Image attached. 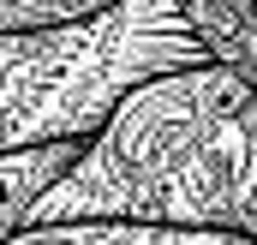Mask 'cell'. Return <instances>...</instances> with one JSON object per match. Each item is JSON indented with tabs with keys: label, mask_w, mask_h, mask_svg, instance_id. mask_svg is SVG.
Returning a JSON list of instances; mask_svg holds the SVG:
<instances>
[{
	"label": "cell",
	"mask_w": 257,
	"mask_h": 245,
	"mask_svg": "<svg viewBox=\"0 0 257 245\" xmlns=\"http://www.w3.org/2000/svg\"><path fill=\"white\" fill-rule=\"evenodd\" d=\"M168 221L215 245L257 239V84L233 60L138 78L42 191L36 221Z\"/></svg>",
	"instance_id": "1"
},
{
	"label": "cell",
	"mask_w": 257,
	"mask_h": 245,
	"mask_svg": "<svg viewBox=\"0 0 257 245\" xmlns=\"http://www.w3.org/2000/svg\"><path fill=\"white\" fill-rule=\"evenodd\" d=\"M215 60L186 0H114L96 18L0 30V150L90 138L138 78Z\"/></svg>",
	"instance_id": "2"
},
{
	"label": "cell",
	"mask_w": 257,
	"mask_h": 245,
	"mask_svg": "<svg viewBox=\"0 0 257 245\" xmlns=\"http://www.w3.org/2000/svg\"><path fill=\"white\" fill-rule=\"evenodd\" d=\"M84 138H42V144H18V150H0V239H12L30 209L42 203V191L72 168Z\"/></svg>",
	"instance_id": "3"
},
{
	"label": "cell",
	"mask_w": 257,
	"mask_h": 245,
	"mask_svg": "<svg viewBox=\"0 0 257 245\" xmlns=\"http://www.w3.org/2000/svg\"><path fill=\"white\" fill-rule=\"evenodd\" d=\"M114 0H0V30H42V24H78L108 12Z\"/></svg>",
	"instance_id": "4"
},
{
	"label": "cell",
	"mask_w": 257,
	"mask_h": 245,
	"mask_svg": "<svg viewBox=\"0 0 257 245\" xmlns=\"http://www.w3.org/2000/svg\"><path fill=\"white\" fill-rule=\"evenodd\" d=\"M186 6L197 12V24L209 30V42H215V48H221V36H227V30L239 24V12H245V0H186Z\"/></svg>",
	"instance_id": "5"
},
{
	"label": "cell",
	"mask_w": 257,
	"mask_h": 245,
	"mask_svg": "<svg viewBox=\"0 0 257 245\" xmlns=\"http://www.w3.org/2000/svg\"><path fill=\"white\" fill-rule=\"evenodd\" d=\"M239 36H245V48H251V60H233V66H245L251 72V84H257V0H245V12H239V24H233Z\"/></svg>",
	"instance_id": "6"
}]
</instances>
